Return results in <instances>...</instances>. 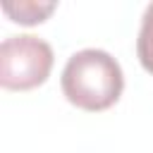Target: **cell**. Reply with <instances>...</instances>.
Wrapping results in <instances>:
<instances>
[{
	"label": "cell",
	"mask_w": 153,
	"mask_h": 153,
	"mask_svg": "<svg viewBox=\"0 0 153 153\" xmlns=\"http://www.w3.org/2000/svg\"><path fill=\"white\" fill-rule=\"evenodd\" d=\"M60 86L65 98L86 112H103L112 108L124 91V74L120 62L100 48H84L69 55Z\"/></svg>",
	"instance_id": "1"
},
{
	"label": "cell",
	"mask_w": 153,
	"mask_h": 153,
	"mask_svg": "<svg viewBox=\"0 0 153 153\" xmlns=\"http://www.w3.org/2000/svg\"><path fill=\"white\" fill-rule=\"evenodd\" d=\"M53 48L33 33L7 36L0 43V86L5 91H31L53 72Z\"/></svg>",
	"instance_id": "2"
},
{
	"label": "cell",
	"mask_w": 153,
	"mask_h": 153,
	"mask_svg": "<svg viewBox=\"0 0 153 153\" xmlns=\"http://www.w3.org/2000/svg\"><path fill=\"white\" fill-rule=\"evenodd\" d=\"M57 10V2H36V0H19V2H2V12L10 22L36 26L43 24L53 12Z\"/></svg>",
	"instance_id": "3"
},
{
	"label": "cell",
	"mask_w": 153,
	"mask_h": 153,
	"mask_svg": "<svg viewBox=\"0 0 153 153\" xmlns=\"http://www.w3.org/2000/svg\"><path fill=\"white\" fill-rule=\"evenodd\" d=\"M136 57L141 62V67L153 74V2L146 7L143 17H141V29H139V38H136Z\"/></svg>",
	"instance_id": "4"
}]
</instances>
